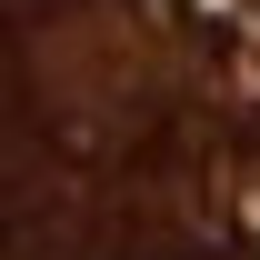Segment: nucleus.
<instances>
[{"mask_svg":"<svg viewBox=\"0 0 260 260\" xmlns=\"http://www.w3.org/2000/svg\"><path fill=\"white\" fill-rule=\"evenodd\" d=\"M0 260H260V0H0Z\"/></svg>","mask_w":260,"mask_h":260,"instance_id":"nucleus-1","label":"nucleus"}]
</instances>
